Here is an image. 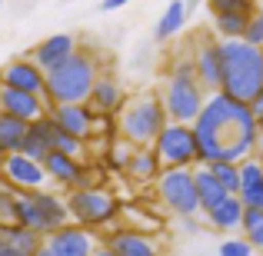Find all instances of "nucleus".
<instances>
[{
    "label": "nucleus",
    "instance_id": "nucleus-27",
    "mask_svg": "<svg viewBox=\"0 0 263 256\" xmlns=\"http://www.w3.org/2000/svg\"><path fill=\"white\" fill-rule=\"evenodd\" d=\"M53 150L84 163V156H87V140H80V136H73V133H67V130L57 127V130H53Z\"/></svg>",
    "mask_w": 263,
    "mask_h": 256
},
{
    "label": "nucleus",
    "instance_id": "nucleus-26",
    "mask_svg": "<svg viewBox=\"0 0 263 256\" xmlns=\"http://www.w3.org/2000/svg\"><path fill=\"white\" fill-rule=\"evenodd\" d=\"M250 17L243 13H223V17H213V30L220 33V40H243Z\"/></svg>",
    "mask_w": 263,
    "mask_h": 256
},
{
    "label": "nucleus",
    "instance_id": "nucleus-14",
    "mask_svg": "<svg viewBox=\"0 0 263 256\" xmlns=\"http://www.w3.org/2000/svg\"><path fill=\"white\" fill-rule=\"evenodd\" d=\"M50 116L60 130L80 136V140H90L97 133V110L90 103H60V107H50Z\"/></svg>",
    "mask_w": 263,
    "mask_h": 256
},
{
    "label": "nucleus",
    "instance_id": "nucleus-19",
    "mask_svg": "<svg viewBox=\"0 0 263 256\" xmlns=\"http://www.w3.org/2000/svg\"><path fill=\"white\" fill-rule=\"evenodd\" d=\"M193 173H197V193H200V206H203V216H206V213H213L217 206H223L227 200H230V193L213 176V170L206 167V163H197Z\"/></svg>",
    "mask_w": 263,
    "mask_h": 256
},
{
    "label": "nucleus",
    "instance_id": "nucleus-15",
    "mask_svg": "<svg viewBox=\"0 0 263 256\" xmlns=\"http://www.w3.org/2000/svg\"><path fill=\"white\" fill-rule=\"evenodd\" d=\"M47 246H50L57 256H93L100 246H97V237L80 223H70L64 230H57L53 237H47Z\"/></svg>",
    "mask_w": 263,
    "mask_h": 256
},
{
    "label": "nucleus",
    "instance_id": "nucleus-25",
    "mask_svg": "<svg viewBox=\"0 0 263 256\" xmlns=\"http://www.w3.org/2000/svg\"><path fill=\"white\" fill-rule=\"evenodd\" d=\"M127 170L134 173L137 180H157L163 173V163H160V156H157L154 147H140V150H134Z\"/></svg>",
    "mask_w": 263,
    "mask_h": 256
},
{
    "label": "nucleus",
    "instance_id": "nucleus-5",
    "mask_svg": "<svg viewBox=\"0 0 263 256\" xmlns=\"http://www.w3.org/2000/svg\"><path fill=\"white\" fill-rule=\"evenodd\" d=\"M100 60L90 50H77V57L67 60L60 70L47 73V103L60 107V103H90L97 80H100Z\"/></svg>",
    "mask_w": 263,
    "mask_h": 256
},
{
    "label": "nucleus",
    "instance_id": "nucleus-21",
    "mask_svg": "<svg viewBox=\"0 0 263 256\" xmlns=\"http://www.w3.org/2000/svg\"><path fill=\"white\" fill-rule=\"evenodd\" d=\"M240 180H243V186H240V200H243L247 206H253V210H263V160H243L240 163Z\"/></svg>",
    "mask_w": 263,
    "mask_h": 256
},
{
    "label": "nucleus",
    "instance_id": "nucleus-3",
    "mask_svg": "<svg viewBox=\"0 0 263 256\" xmlns=\"http://www.w3.org/2000/svg\"><path fill=\"white\" fill-rule=\"evenodd\" d=\"M206 90L197 77V64H193V53H177L174 64H170L167 84H163V103H167V113L174 123H186L193 127L197 116L206 107Z\"/></svg>",
    "mask_w": 263,
    "mask_h": 256
},
{
    "label": "nucleus",
    "instance_id": "nucleus-28",
    "mask_svg": "<svg viewBox=\"0 0 263 256\" xmlns=\"http://www.w3.org/2000/svg\"><path fill=\"white\" fill-rule=\"evenodd\" d=\"M210 170H213V176L227 186L230 196H240V186H243V180H240V163H213Z\"/></svg>",
    "mask_w": 263,
    "mask_h": 256
},
{
    "label": "nucleus",
    "instance_id": "nucleus-37",
    "mask_svg": "<svg viewBox=\"0 0 263 256\" xmlns=\"http://www.w3.org/2000/svg\"><path fill=\"white\" fill-rule=\"evenodd\" d=\"M37 256H57V253H53V250H50V246H47V243H44V250H40Z\"/></svg>",
    "mask_w": 263,
    "mask_h": 256
},
{
    "label": "nucleus",
    "instance_id": "nucleus-31",
    "mask_svg": "<svg viewBox=\"0 0 263 256\" xmlns=\"http://www.w3.org/2000/svg\"><path fill=\"white\" fill-rule=\"evenodd\" d=\"M220 256H253V243L247 237H230L220 243Z\"/></svg>",
    "mask_w": 263,
    "mask_h": 256
},
{
    "label": "nucleus",
    "instance_id": "nucleus-18",
    "mask_svg": "<svg viewBox=\"0 0 263 256\" xmlns=\"http://www.w3.org/2000/svg\"><path fill=\"white\" fill-rule=\"evenodd\" d=\"M90 107H93L97 113H117V110L127 107V100H123V87H120V80H117L114 73H107V70L100 73L93 93H90Z\"/></svg>",
    "mask_w": 263,
    "mask_h": 256
},
{
    "label": "nucleus",
    "instance_id": "nucleus-1",
    "mask_svg": "<svg viewBox=\"0 0 263 256\" xmlns=\"http://www.w3.org/2000/svg\"><path fill=\"white\" fill-rule=\"evenodd\" d=\"M200 143V163H243L253 160L257 150L263 147L260 120L250 103H240L227 93L206 96L203 113L193 123Z\"/></svg>",
    "mask_w": 263,
    "mask_h": 256
},
{
    "label": "nucleus",
    "instance_id": "nucleus-12",
    "mask_svg": "<svg viewBox=\"0 0 263 256\" xmlns=\"http://www.w3.org/2000/svg\"><path fill=\"white\" fill-rule=\"evenodd\" d=\"M0 113L17 116V120H24V123H37V120H44V116H50V103H47V96L0 87Z\"/></svg>",
    "mask_w": 263,
    "mask_h": 256
},
{
    "label": "nucleus",
    "instance_id": "nucleus-32",
    "mask_svg": "<svg viewBox=\"0 0 263 256\" xmlns=\"http://www.w3.org/2000/svg\"><path fill=\"white\" fill-rule=\"evenodd\" d=\"M13 203H17V190L13 186H0V223H10L13 220Z\"/></svg>",
    "mask_w": 263,
    "mask_h": 256
},
{
    "label": "nucleus",
    "instance_id": "nucleus-10",
    "mask_svg": "<svg viewBox=\"0 0 263 256\" xmlns=\"http://www.w3.org/2000/svg\"><path fill=\"white\" fill-rule=\"evenodd\" d=\"M4 180H7V186H13L17 193H37V190L47 186L50 173H47L44 163L30 160V156L10 153V156H4Z\"/></svg>",
    "mask_w": 263,
    "mask_h": 256
},
{
    "label": "nucleus",
    "instance_id": "nucleus-11",
    "mask_svg": "<svg viewBox=\"0 0 263 256\" xmlns=\"http://www.w3.org/2000/svg\"><path fill=\"white\" fill-rule=\"evenodd\" d=\"M27 57H30L44 73H53V70H60L67 60L77 57V37H73V33H53V37L40 40L37 47H30Z\"/></svg>",
    "mask_w": 263,
    "mask_h": 256
},
{
    "label": "nucleus",
    "instance_id": "nucleus-20",
    "mask_svg": "<svg viewBox=\"0 0 263 256\" xmlns=\"http://www.w3.org/2000/svg\"><path fill=\"white\" fill-rule=\"evenodd\" d=\"M44 243H47V237L27 230V226L0 223V246H10V250H17L20 256H37L40 250H44Z\"/></svg>",
    "mask_w": 263,
    "mask_h": 256
},
{
    "label": "nucleus",
    "instance_id": "nucleus-13",
    "mask_svg": "<svg viewBox=\"0 0 263 256\" xmlns=\"http://www.w3.org/2000/svg\"><path fill=\"white\" fill-rule=\"evenodd\" d=\"M0 84L10 87V90H24V93L47 96V73L40 70L30 57H13V60H7Z\"/></svg>",
    "mask_w": 263,
    "mask_h": 256
},
{
    "label": "nucleus",
    "instance_id": "nucleus-30",
    "mask_svg": "<svg viewBox=\"0 0 263 256\" xmlns=\"http://www.w3.org/2000/svg\"><path fill=\"white\" fill-rule=\"evenodd\" d=\"M210 13L213 17H223V13H243V17H253V0H210Z\"/></svg>",
    "mask_w": 263,
    "mask_h": 256
},
{
    "label": "nucleus",
    "instance_id": "nucleus-23",
    "mask_svg": "<svg viewBox=\"0 0 263 256\" xmlns=\"http://www.w3.org/2000/svg\"><path fill=\"white\" fill-rule=\"evenodd\" d=\"M186 17H190V4H183V0H170L167 10H163V17L157 20L154 27V40H170L174 33L183 30Z\"/></svg>",
    "mask_w": 263,
    "mask_h": 256
},
{
    "label": "nucleus",
    "instance_id": "nucleus-38",
    "mask_svg": "<svg viewBox=\"0 0 263 256\" xmlns=\"http://www.w3.org/2000/svg\"><path fill=\"white\" fill-rule=\"evenodd\" d=\"M93 256H117V253H110V250H107V246H100V250H97Z\"/></svg>",
    "mask_w": 263,
    "mask_h": 256
},
{
    "label": "nucleus",
    "instance_id": "nucleus-8",
    "mask_svg": "<svg viewBox=\"0 0 263 256\" xmlns=\"http://www.w3.org/2000/svg\"><path fill=\"white\" fill-rule=\"evenodd\" d=\"M157 156H160L163 170L170 167H197L200 163V143H197V130L186 123H174L160 133V140L154 143Z\"/></svg>",
    "mask_w": 263,
    "mask_h": 256
},
{
    "label": "nucleus",
    "instance_id": "nucleus-39",
    "mask_svg": "<svg viewBox=\"0 0 263 256\" xmlns=\"http://www.w3.org/2000/svg\"><path fill=\"white\" fill-rule=\"evenodd\" d=\"M260 136H263V116H260Z\"/></svg>",
    "mask_w": 263,
    "mask_h": 256
},
{
    "label": "nucleus",
    "instance_id": "nucleus-7",
    "mask_svg": "<svg viewBox=\"0 0 263 256\" xmlns=\"http://www.w3.org/2000/svg\"><path fill=\"white\" fill-rule=\"evenodd\" d=\"M67 206H70V216L73 223L87 226V230H93V226H110L117 220V200L110 190H100V186H90V190H73L70 196H67Z\"/></svg>",
    "mask_w": 263,
    "mask_h": 256
},
{
    "label": "nucleus",
    "instance_id": "nucleus-16",
    "mask_svg": "<svg viewBox=\"0 0 263 256\" xmlns=\"http://www.w3.org/2000/svg\"><path fill=\"white\" fill-rule=\"evenodd\" d=\"M103 246L117 256H160V246L150 240V233L143 230H110L103 237Z\"/></svg>",
    "mask_w": 263,
    "mask_h": 256
},
{
    "label": "nucleus",
    "instance_id": "nucleus-2",
    "mask_svg": "<svg viewBox=\"0 0 263 256\" xmlns=\"http://www.w3.org/2000/svg\"><path fill=\"white\" fill-rule=\"evenodd\" d=\"M223 53V90L240 103H253L263 93V50L247 40H220Z\"/></svg>",
    "mask_w": 263,
    "mask_h": 256
},
{
    "label": "nucleus",
    "instance_id": "nucleus-24",
    "mask_svg": "<svg viewBox=\"0 0 263 256\" xmlns=\"http://www.w3.org/2000/svg\"><path fill=\"white\" fill-rule=\"evenodd\" d=\"M27 133H30V123L17 120V116L0 113V150H4V156L20 153V147H24Z\"/></svg>",
    "mask_w": 263,
    "mask_h": 256
},
{
    "label": "nucleus",
    "instance_id": "nucleus-9",
    "mask_svg": "<svg viewBox=\"0 0 263 256\" xmlns=\"http://www.w3.org/2000/svg\"><path fill=\"white\" fill-rule=\"evenodd\" d=\"M193 64H197V77L206 93H220L223 90V53H220V40L197 37L193 40Z\"/></svg>",
    "mask_w": 263,
    "mask_h": 256
},
{
    "label": "nucleus",
    "instance_id": "nucleus-35",
    "mask_svg": "<svg viewBox=\"0 0 263 256\" xmlns=\"http://www.w3.org/2000/svg\"><path fill=\"white\" fill-rule=\"evenodd\" d=\"M250 107H253V113H257V120H260V116H263V93L257 96V100H253L250 103Z\"/></svg>",
    "mask_w": 263,
    "mask_h": 256
},
{
    "label": "nucleus",
    "instance_id": "nucleus-4",
    "mask_svg": "<svg viewBox=\"0 0 263 256\" xmlns=\"http://www.w3.org/2000/svg\"><path fill=\"white\" fill-rule=\"evenodd\" d=\"M167 127H170V113L167 103H163V93H157V90H143V93L130 96L127 107L120 110V136L127 143H134L137 150L154 147Z\"/></svg>",
    "mask_w": 263,
    "mask_h": 256
},
{
    "label": "nucleus",
    "instance_id": "nucleus-22",
    "mask_svg": "<svg viewBox=\"0 0 263 256\" xmlns=\"http://www.w3.org/2000/svg\"><path fill=\"white\" fill-rule=\"evenodd\" d=\"M243 216H247V203L240 196H230L223 206L206 213V223L220 233H237V230H243Z\"/></svg>",
    "mask_w": 263,
    "mask_h": 256
},
{
    "label": "nucleus",
    "instance_id": "nucleus-36",
    "mask_svg": "<svg viewBox=\"0 0 263 256\" xmlns=\"http://www.w3.org/2000/svg\"><path fill=\"white\" fill-rule=\"evenodd\" d=\"M0 256H20L17 250H10V246H0Z\"/></svg>",
    "mask_w": 263,
    "mask_h": 256
},
{
    "label": "nucleus",
    "instance_id": "nucleus-33",
    "mask_svg": "<svg viewBox=\"0 0 263 256\" xmlns=\"http://www.w3.org/2000/svg\"><path fill=\"white\" fill-rule=\"evenodd\" d=\"M243 40H247L250 47H260V50H263V10H257V13L250 17V27H247Z\"/></svg>",
    "mask_w": 263,
    "mask_h": 256
},
{
    "label": "nucleus",
    "instance_id": "nucleus-34",
    "mask_svg": "<svg viewBox=\"0 0 263 256\" xmlns=\"http://www.w3.org/2000/svg\"><path fill=\"white\" fill-rule=\"evenodd\" d=\"M123 4H130V0H100V10H120Z\"/></svg>",
    "mask_w": 263,
    "mask_h": 256
},
{
    "label": "nucleus",
    "instance_id": "nucleus-6",
    "mask_svg": "<svg viewBox=\"0 0 263 256\" xmlns=\"http://www.w3.org/2000/svg\"><path fill=\"white\" fill-rule=\"evenodd\" d=\"M157 193H160V203L170 213L183 220H193L197 213H203L200 206V193H197V173L193 167H170L157 176Z\"/></svg>",
    "mask_w": 263,
    "mask_h": 256
},
{
    "label": "nucleus",
    "instance_id": "nucleus-17",
    "mask_svg": "<svg viewBox=\"0 0 263 256\" xmlns=\"http://www.w3.org/2000/svg\"><path fill=\"white\" fill-rule=\"evenodd\" d=\"M53 130H57V123H53V116H44V120L30 123V133H27L24 147H20V153L30 156V160L44 163L47 156L53 153Z\"/></svg>",
    "mask_w": 263,
    "mask_h": 256
},
{
    "label": "nucleus",
    "instance_id": "nucleus-29",
    "mask_svg": "<svg viewBox=\"0 0 263 256\" xmlns=\"http://www.w3.org/2000/svg\"><path fill=\"white\" fill-rule=\"evenodd\" d=\"M243 237L253 243V250H263V210H253V206H247Z\"/></svg>",
    "mask_w": 263,
    "mask_h": 256
}]
</instances>
